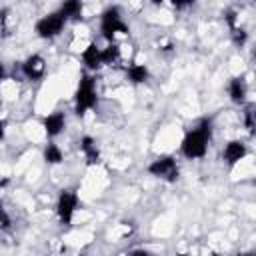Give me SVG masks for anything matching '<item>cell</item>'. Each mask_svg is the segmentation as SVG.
<instances>
[{"mask_svg":"<svg viewBox=\"0 0 256 256\" xmlns=\"http://www.w3.org/2000/svg\"><path fill=\"white\" fill-rule=\"evenodd\" d=\"M212 140V120L210 118H200L194 128H190L182 142H180V152L188 160H198L204 158L208 152V144Z\"/></svg>","mask_w":256,"mask_h":256,"instance_id":"obj_1","label":"cell"},{"mask_svg":"<svg viewBox=\"0 0 256 256\" xmlns=\"http://www.w3.org/2000/svg\"><path fill=\"white\" fill-rule=\"evenodd\" d=\"M100 32L108 40V44L116 42L118 38H124L130 34L128 24L124 22L118 6H108L100 16Z\"/></svg>","mask_w":256,"mask_h":256,"instance_id":"obj_2","label":"cell"},{"mask_svg":"<svg viewBox=\"0 0 256 256\" xmlns=\"http://www.w3.org/2000/svg\"><path fill=\"white\" fill-rule=\"evenodd\" d=\"M98 102V92H96V80L90 74H82L80 82L74 92V112L78 116H84L88 110H92Z\"/></svg>","mask_w":256,"mask_h":256,"instance_id":"obj_3","label":"cell"},{"mask_svg":"<svg viewBox=\"0 0 256 256\" xmlns=\"http://www.w3.org/2000/svg\"><path fill=\"white\" fill-rule=\"evenodd\" d=\"M66 22L68 20L56 10V12H50V14L42 16V18H38L36 24H34V32L42 40H52V38H56V36H60L64 32Z\"/></svg>","mask_w":256,"mask_h":256,"instance_id":"obj_4","label":"cell"},{"mask_svg":"<svg viewBox=\"0 0 256 256\" xmlns=\"http://www.w3.org/2000/svg\"><path fill=\"white\" fill-rule=\"evenodd\" d=\"M148 174L158 178V180H164V182L172 184V182L178 180L180 168H178V162H176L174 156H158L148 164Z\"/></svg>","mask_w":256,"mask_h":256,"instance_id":"obj_5","label":"cell"},{"mask_svg":"<svg viewBox=\"0 0 256 256\" xmlns=\"http://www.w3.org/2000/svg\"><path fill=\"white\" fill-rule=\"evenodd\" d=\"M76 208H78V194H76V190H72V188L60 190V194L56 198V216H58L62 226H70L72 224Z\"/></svg>","mask_w":256,"mask_h":256,"instance_id":"obj_6","label":"cell"},{"mask_svg":"<svg viewBox=\"0 0 256 256\" xmlns=\"http://www.w3.org/2000/svg\"><path fill=\"white\" fill-rule=\"evenodd\" d=\"M22 74L32 80V82H38L44 78L46 74V60L40 56V54H30L24 62H22Z\"/></svg>","mask_w":256,"mask_h":256,"instance_id":"obj_7","label":"cell"},{"mask_svg":"<svg viewBox=\"0 0 256 256\" xmlns=\"http://www.w3.org/2000/svg\"><path fill=\"white\" fill-rule=\"evenodd\" d=\"M42 128H44V132H46V136L50 140L56 138V136H60L64 132V128H66V116H64V112H58L56 110V112L44 116L42 118Z\"/></svg>","mask_w":256,"mask_h":256,"instance_id":"obj_8","label":"cell"},{"mask_svg":"<svg viewBox=\"0 0 256 256\" xmlns=\"http://www.w3.org/2000/svg\"><path fill=\"white\" fill-rule=\"evenodd\" d=\"M246 154H248V148H246V144L240 142V140H230V142H226V146H224V150H222V158L226 160L228 166L238 164Z\"/></svg>","mask_w":256,"mask_h":256,"instance_id":"obj_9","label":"cell"},{"mask_svg":"<svg viewBox=\"0 0 256 256\" xmlns=\"http://www.w3.org/2000/svg\"><path fill=\"white\" fill-rule=\"evenodd\" d=\"M80 152H82L88 166L100 164V148H98V142L92 136H82L80 138Z\"/></svg>","mask_w":256,"mask_h":256,"instance_id":"obj_10","label":"cell"},{"mask_svg":"<svg viewBox=\"0 0 256 256\" xmlns=\"http://www.w3.org/2000/svg\"><path fill=\"white\" fill-rule=\"evenodd\" d=\"M82 64L90 70V72H96L102 68V48H98L94 42H90L84 50H82Z\"/></svg>","mask_w":256,"mask_h":256,"instance_id":"obj_11","label":"cell"},{"mask_svg":"<svg viewBox=\"0 0 256 256\" xmlns=\"http://www.w3.org/2000/svg\"><path fill=\"white\" fill-rule=\"evenodd\" d=\"M246 94H248V86H246L244 78H240V76L230 78V82H228V96H230V100L234 104H244L246 102Z\"/></svg>","mask_w":256,"mask_h":256,"instance_id":"obj_12","label":"cell"},{"mask_svg":"<svg viewBox=\"0 0 256 256\" xmlns=\"http://www.w3.org/2000/svg\"><path fill=\"white\" fill-rule=\"evenodd\" d=\"M122 62V48L118 42L108 44L102 48V66H118Z\"/></svg>","mask_w":256,"mask_h":256,"instance_id":"obj_13","label":"cell"},{"mask_svg":"<svg viewBox=\"0 0 256 256\" xmlns=\"http://www.w3.org/2000/svg\"><path fill=\"white\" fill-rule=\"evenodd\" d=\"M126 76H128V80H130L132 84H144V82L150 78V72H148L146 64H136V62H132V64L126 66Z\"/></svg>","mask_w":256,"mask_h":256,"instance_id":"obj_14","label":"cell"},{"mask_svg":"<svg viewBox=\"0 0 256 256\" xmlns=\"http://www.w3.org/2000/svg\"><path fill=\"white\" fill-rule=\"evenodd\" d=\"M42 158H44V162H46L48 166H56V164H62L64 152H62V148H60L58 144L48 142V144L44 146V150H42Z\"/></svg>","mask_w":256,"mask_h":256,"instance_id":"obj_15","label":"cell"},{"mask_svg":"<svg viewBox=\"0 0 256 256\" xmlns=\"http://www.w3.org/2000/svg\"><path fill=\"white\" fill-rule=\"evenodd\" d=\"M82 10H84V4L80 0H68L60 6V14L66 18V20H80L82 18Z\"/></svg>","mask_w":256,"mask_h":256,"instance_id":"obj_16","label":"cell"},{"mask_svg":"<svg viewBox=\"0 0 256 256\" xmlns=\"http://www.w3.org/2000/svg\"><path fill=\"white\" fill-rule=\"evenodd\" d=\"M230 38H232V42H234L236 46H244L246 40H248V32H246L242 26H236V28L230 30Z\"/></svg>","mask_w":256,"mask_h":256,"instance_id":"obj_17","label":"cell"},{"mask_svg":"<svg viewBox=\"0 0 256 256\" xmlns=\"http://www.w3.org/2000/svg\"><path fill=\"white\" fill-rule=\"evenodd\" d=\"M8 20H10V10H8V8L0 10V34H2V36H6V34H8V30H10Z\"/></svg>","mask_w":256,"mask_h":256,"instance_id":"obj_18","label":"cell"},{"mask_svg":"<svg viewBox=\"0 0 256 256\" xmlns=\"http://www.w3.org/2000/svg\"><path fill=\"white\" fill-rule=\"evenodd\" d=\"M10 226H12V218H10V214L6 212V208L2 206V202H0V230L4 232V230H10Z\"/></svg>","mask_w":256,"mask_h":256,"instance_id":"obj_19","label":"cell"},{"mask_svg":"<svg viewBox=\"0 0 256 256\" xmlns=\"http://www.w3.org/2000/svg\"><path fill=\"white\" fill-rule=\"evenodd\" d=\"M244 124L248 128V132L254 134V108L252 106H246V110H244Z\"/></svg>","mask_w":256,"mask_h":256,"instance_id":"obj_20","label":"cell"},{"mask_svg":"<svg viewBox=\"0 0 256 256\" xmlns=\"http://www.w3.org/2000/svg\"><path fill=\"white\" fill-rule=\"evenodd\" d=\"M128 256H152L148 250H144V248H136V250H132Z\"/></svg>","mask_w":256,"mask_h":256,"instance_id":"obj_21","label":"cell"},{"mask_svg":"<svg viewBox=\"0 0 256 256\" xmlns=\"http://www.w3.org/2000/svg\"><path fill=\"white\" fill-rule=\"evenodd\" d=\"M4 136H6V122L0 118V140H4Z\"/></svg>","mask_w":256,"mask_h":256,"instance_id":"obj_22","label":"cell"},{"mask_svg":"<svg viewBox=\"0 0 256 256\" xmlns=\"http://www.w3.org/2000/svg\"><path fill=\"white\" fill-rule=\"evenodd\" d=\"M4 78H6V66H4L2 62H0V82H2Z\"/></svg>","mask_w":256,"mask_h":256,"instance_id":"obj_23","label":"cell"},{"mask_svg":"<svg viewBox=\"0 0 256 256\" xmlns=\"http://www.w3.org/2000/svg\"><path fill=\"white\" fill-rule=\"evenodd\" d=\"M240 256H254V254H250V252H248V254H240Z\"/></svg>","mask_w":256,"mask_h":256,"instance_id":"obj_24","label":"cell"}]
</instances>
